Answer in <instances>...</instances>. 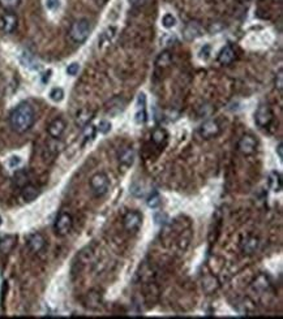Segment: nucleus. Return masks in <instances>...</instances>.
<instances>
[{"label": "nucleus", "instance_id": "f257e3e1", "mask_svg": "<svg viewBox=\"0 0 283 319\" xmlns=\"http://www.w3.org/2000/svg\"><path fill=\"white\" fill-rule=\"evenodd\" d=\"M34 121H36V112L28 102L17 104L9 113V125L13 132L19 134L30 131V128L34 125Z\"/></svg>", "mask_w": 283, "mask_h": 319}, {"label": "nucleus", "instance_id": "f03ea898", "mask_svg": "<svg viewBox=\"0 0 283 319\" xmlns=\"http://www.w3.org/2000/svg\"><path fill=\"white\" fill-rule=\"evenodd\" d=\"M90 32H92V25L88 20L85 19H81V20L75 21L71 28H69V38L76 42V43H84L85 40L88 39L89 36H90Z\"/></svg>", "mask_w": 283, "mask_h": 319}, {"label": "nucleus", "instance_id": "7ed1b4c3", "mask_svg": "<svg viewBox=\"0 0 283 319\" xmlns=\"http://www.w3.org/2000/svg\"><path fill=\"white\" fill-rule=\"evenodd\" d=\"M89 184H90V189H92L93 194L96 197L104 196L108 191V188H110V180H108L107 175L103 173V172H98L96 175H93Z\"/></svg>", "mask_w": 283, "mask_h": 319}, {"label": "nucleus", "instance_id": "20e7f679", "mask_svg": "<svg viewBox=\"0 0 283 319\" xmlns=\"http://www.w3.org/2000/svg\"><path fill=\"white\" fill-rule=\"evenodd\" d=\"M73 227V218L69 212H60L59 215L56 216L55 224H54V229L55 233L60 237L67 236Z\"/></svg>", "mask_w": 283, "mask_h": 319}, {"label": "nucleus", "instance_id": "39448f33", "mask_svg": "<svg viewBox=\"0 0 283 319\" xmlns=\"http://www.w3.org/2000/svg\"><path fill=\"white\" fill-rule=\"evenodd\" d=\"M221 131H222V129H221V124L218 123V120L214 119L206 120V121L201 124V127L199 128L200 136L205 138V140H210V138L220 136Z\"/></svg>", "mask_w": 283, "mask_h": 319}, {"label": "nucleus", "instance_id": "423d86ee", "mask_svg": "<svg viewBox=\"0 0 283 319\" xmlns=\"http://www.w3.org/2000/svg\"><path fill=\"white\" fill-rule=\"evenodd\" d=\"M274 120V113L267 104H260L259 108L256 110L255 121L260 128L269 127Z\"/></svg>", "mask_w": 283, "mask_h": 319}, {"label": "nucleus", "instance_id": "0eeeda50", "mask_svg": "<svg viewBox=\"0 0 283 319\" xmlns=\"http://www.w3.org/2000/svg\"><path fill=\"white\" fill-rule=\"evenodd\" d=\"M236 148H238V151H239L240 154H243V155H253L256 150H257V141H256L255 137L251 136V134H244V136L238 141Z\"/></svg>", "mask_w": 283, "mask_h": 319}, {"label": "nucleus", "instance_id": "6e6552de", "mask_svg": "<svg viewBox=\"0 0 283 319\" xmlns=\"http://www.w3.org/2000/svg\"><path fill=\"white\" fill-rule=\"evenodd\" d=\"M142 223V216L139 211H128L123 218V225L125 231L137 232Z\"/></svg>", "mask_w": 283, "mask_h": 319}, {"label": "nucleus", "instance_id": "1a4fd4ad", "mask_svg": "<svg viewBox=\"0 0 283 319\" xmlns=\"http://www.w3.org/2000/svg\"><path fill=\"white\" fill-rule=\"evenodd\" d=\"M65 128H67V124L64 121V119L61 117H56L48 124L47 127V133L48 136L54 138V140H59L60 137L63 136V133L65 132Z\"/></svg>", "mask_w": 283, "mask_h": 319}, {"label": "nucleus", "instance_id": "9d476101", "mask_svg": "<svg viewBox=\"0 0 283 319\" xmlns=\"http://www.w3.org/2000/svg\"><path fill=\"white\" fill-rule=\"evenodd\" d=\"M19 25V19L15 12H4V15L1 16V30L5 34H12L17 29Z\"/></svg>", "mask_w": 283, "mask_h": 319}, {"label": "nucleus", "instance_id": "9b49d317", "mask_svg": "<svg viewBox=\"0 0 283 319\" xmlns=\"http://www.w3.org/2000/svg\"><path fill=\"white\" fill-rule=\"evenodd\" d=\"M135 120L137 124H145L148 121V112H146V96L144 93L139 94L137 98V108H136Z\"/></svg>", "mask_w": 283, "mask_h": 319}, {"label": "nucleus", "instance_id": "f8f14e48", "mask_svg": "<svg viewBox=\"0 0 283 319\" xmlns=\"http://www.w3.org/2000/svg\"><path fill=\"white\" fill-rule=\"evenodd\" d=\"M203 34L202 25L197 22V21H191L185 25V28L183 30V36L187 40H193L196 38H199Z\"/></svg>", "mask_w": 283, "mask_h": 319}, {"label": "nucleus", "instance_id": "ddd939ff", "mask_svg": "<svg viewBox=\"0 0 283 319\" xmlns=\"http://www.w3.org/2000/svg\"><path fill=\"white\" fill-rule=\"evenodd\" d=\"M44 246H46V239L42 233H33L28 239L29 250L34 254L40 253L44 249Z\"/></svg>", "mask_w": 283, "mask_h": 319}, {"label": "nucleus", "instance_id": "4468645a", "mask_svg": "<svg viewBox=\"0 0 283 319\" xmlns=\"http://www.w3.org/2000/svg\"><path fill=\"white\" fill-rule=\"evenodd\" d=\"M93 119H94V111H92L90 108H81L76 113L75 123L79 128H85L90 124Z\"/></svg>", "mask_w": 283, "mask_h": 319}, {"label": "nucleus", "instance_id": "2eb2a0df", "mask_svg": "<svg viewBox=\"0 0 283 319\" xmlns=\"http://www.w3.org/2000/svg\"><path fill=\"white\" fill-rule=\"evenodd\" d=\"M235 57H236L235 50H234V47H232L231 44H227V46H224V47L221 50L217 60H218V63L222 64V65H228V64H231L232 61L235 60Z\"/></svg>", "mask_w": 283, "mask_h": 319}, {"label": "nucleus", "instance_id": "dca6fc26", "mask_svg": "<svg viewBox=\"0 0 283 319\" xmlns=\"http://www.w3.org/2000/svg\"><path fill=\"white\" fill-rule=\"evenodd\" d=\"M260 241L257 237L255 236H248L245 239H243L242 244H240V247H242V251L244 254H253L257 249H259Z\"/></svg>", "mask_w": 283, "mask_h": 319}, {"label": "nucleus", "instance_id": "f3484780", "mask_svg": "<svg viewBox=\"0 0 283 319\" xmlns=\"http://www.w3.org/2000/svg\"><path fill=\"white\" fill-rule=\"evenodd\" d=\"M133 162H135V151H133V149H124L123 151L119 154V164L120 167L123 168V171H127L128 168L133 164Z\"/></svg>", "mask_w": 283, "mask_h": 319}, {"label": "nucleus", "instance_id": "a211bd4d", "mask_svg": "<svg viewBox=\"0 0 283 319\" xmlns=\"http://www.w3.org/2000/svg\"><path fill=\"white\" fill-rule=\"evenodd\" d=\"M17 244L16 236L7 235L0 239V254H9Z\"/></svg>", "mask_w": 283, "mask_h": 319}, {"label": "nucleus", "instance_id": "6ab92c4d", "mask_svg": "<svg viewBox=\"0 0 283 319\" xmlns=\"http://www.w3.org/2000/svg\"><path fill=\"white\" fill-rule=\"evenodd\" d=\"M21 196H22L25 202H33L40 196V189L33 184H26V185L21 188Z\"/></svg>", "mask_w": 283, "mask_h": 319}, {"label": "nucleus", "instance_id": "aec40b11", "mask_svg": "<svg viewBox=\"0 0 283 319\" xmlns=\"http://www.w3.org/2000/svg\"><path fill=\"white\" fill-rule=\"evenodd\" d=\"M167 132L163 128H156L152 132V141L157 146H163L167 142Z\"/></svg>", "mask_w": 283, "mask_h": 319}, {"label": "nucleus", "instance_id": "412c9836", "mask_svg": "<svg viewBox=\"0 0 283 319\" xmlns=\"http://www.w3.org/2000/svg\"><path fill=\"white\" fill-rule=\"evenodd\" d=\"M202 288L206 293L211 295V293H214L220 288V281L214 276H206L202 281Z\"/></svg>", "mask_w": 283, "mask_h": 319}, {"label": "nucleus", "instance_id": "4be33fe9", "mask_svg": "<svg viewBox=\"0 0 283 319\" xmlns=\"http://www.w3.org/2000/svg\"><path fill=\"white\" fill-rule=\"evenodd\" d=\"M82 129H84V132H82V146H85V145L90 144L92 141H94L97 136V127L89 124Z\"/></svg>", "mask_w": 283, "mask_h": 319}, {"label": "nucleus", "instance_id": "5701e85b", "mask_svg": "<svg viewBox=\"0 0 283 319\" xmlns=\"http://www.w3.org/2000/svg\"><path fill=\"white\" fill-rule=\"evenodd\" d=\"M269 185H270L273 191L282 190V176H281L279 172H270V175H269Z\"/></svg>", "mask_w": 283, "mask_h": 319}, {"label": "nucleus", "instance_id": "b1692460", "mask_svg": "<svg viewBox=\"0 0 283 319\" xmlns=\"http://www.w3.org/2000/svg\"><path fill=\"white\" fill-rule=\"evenodd\" d=\"M118 103L114 104L112 100H110L107 104V112L108 113H111V115H118L120 112H123L124 107H125V100L121 98V96H118V99H116Z\"/></svg>", "mask_w": 283, "mask_h": 319}, {"label": "nucleus", "instance_id": "393cba45", "mask_svg": "<svg viewBox=\"0 0 283 319\" xmlns=\"http://www.w3.org/2000/svg\"><path fill=\"white\" fill-rule=\"evenodd\" d=\"M171 63H172V55L168 51L161 52L156 60L157 67H158V68H162V69L170 67V64Z\"/></svg>", "mask_w": 283, "mask_h": 319}, {"label": "nucleus", "instance_id": "a878e982", "mask_svg": "<svg viewBox=\"0 0 283 319\" xmlns=\"http://www.w3.org/2000/svg\"><path fill=\"white\" fill-rule=\"evenodd\" d=\"M13 184H15L17 188H22L24 185L29 184L28 172L24 171V169L17 171L16 173H15V176H13Z\"/></svg>", "mask_w": 283, "mask_h": 319}, {"label": "nucleus", "instance_id": "bb28decb", "mask_svg": "<svg viewBox=\"0 0 283 319\" xmlns=\"http://www.w3.org/2000/svg\"><path fill=\"white\" fill-rule=\"evenodd\" d=\"M21 0H0V7L4 9L5 12H13L15 9L20 7Z\"/></svg>", "mask_w": 283, "mask_h": 319}, {"label": "nucleus", "instance_id": "cd10ccee", "mask_svg": "<svg viewBox=\"0 0 283 319\" xmlns=\"http://www.w3.org/2000/svg\"><path fill=\"white\" fill-rule=\"evenodd\" d=\"M146 205H148L149 207H152V208L160 207V205H161V196H160V194H158L157 191L152 193V194L148 197V200H146Z\"/></svg>", "mask_w": 283, "mask_h": 319}, {"label": "nucleus", "instance_id": "c85d7f7f", "mask_svg": "<svg viewBox=\"0 0 283 319\" xmlns=\"http://www.w3.org/2000/svg\"><path fill=\"white\" fill-rule=\"evenodd\" d=\"M50 99L54 102H61L64 99V90L61 88H54L50 92Z\"/></svg>", "mask_w": 283, "mask_h": 319}, {"label": "nucleus", "instance_id": "c756f323", "mask_svg": "<svg viewBox=\"0 0 283 319\" xmlns=\"http://www.w3.org/2000/svg\"><path fill=\"white\" fill-rule=\"evenodd\" d=\"M162 25H163L166 29H171L176 25V19L172 16L171 13H166L163 17H162Z\"/></svg>", "mask_w": 283, "mask_h": 319}, {"label": "nucleus", "instance_id": "7c9ffc66", "mask_svg": "<svg viewBox=\"0 0 283 319\" xmlns=\"http://www.w3.org/2000/svg\"><path fill=\"white\" fill-rule=\"evenodd\" d=\"M111 131V123L107 121V120H102L100 123V125L97 127V132L102 133V134H106Z\"/></svg>", "mask_w": 283, "mask_h": 319}, {"label": "nucleus", "instance_id": "2f4dec72", "mask_svg": "<svg viewBox=\"0 0 283 319\" xmlns=\"http://www.w3.org/2000/svg\"><path fill=\"white\" fill-rule=\"evenodd\" d=\"M274 82H275V88L278 89L279 92H283V71H282V68L279 69L278 73H277Z\"/></svg>", "mask_w": 283, "mask_h": 319}, {"label": "nucleus", "instance_id": "473e14b6", "mask_svg": "<svg viewBox=\"0 0 283 319\" xmlns=\"http://www.w3.org/2000/svg\"><path fill=\"white\" fill-rule=\"evenodd\" d=\"M79 71H80V64L79 63H72L67 67V75H69V76H76Z\"/></svg>", "mask_w": 283, "mask_h": 319}, {"label": "nucleus", "instance_id": "72a5a7b5", "mask_svg": "<svg viewBox=\"0 0 283 319\" xmlns=\"http://www.w3.org/2000/svg\"><path fill=\"white\" fill-rule=\"evenodd\" d=\"M154 220H156L157 224H164L167 222V215L164 214V212H158L154 216Z\"/></svg>", "mask_w": 283, "mask_h": 319}, {"label": "nucleus", "instance_id": "f704fd0d", "mask_svg": "<svg viewBox=\"0 0 283 319\" xmlns=\"http://www.w3.org/2000/svg\"><path fill=\"white\" fill-rule=\"evenodd\" d=\"M128 1H129V5L132 8H140L146 3V0H128Z\"/></svg>", "mask_w": 283, "mask_h": 319}, {"label": "nucleus", "instance_id": "c9c22d12", "mask_svg": "<svg viewBox=\"0 0 283 319\" xmlns=\"http://www.w3.org/2000/svg\"><path fill=\"white\" fill-rule=\"evenodd\" d=\"M46 5L48 9H58L60 5V0H47Z\"/></svg>", "mask_w": 283, "mask_h": 319}, {"label": "nucleus", "instance_id": "e433bc0d", "mask_svg": "<svg viewBox=\"0 0 283 319\" xmlns=\"http://www.w3.org/2000/svg\"><path fill=\"white\" fill-rule=\"evenodd\" d=\"M200 54H201V55H200V57H201V59L206 60L207 57L210 56V47H209V46H205V47L201 50V52H200Z\"/></svg>", "mask_w": 283, "mask_h": 319}, {"label": "nucleus", "instance_id": "4c0bfd02", "mask_svg": "<svg viewBox=\"0 0 283 319\" xmlns=\"http://www.w3.org/2000/svg\"><path fill=\"white\" fill-rule=\"evenodd\" d=\"M21 163V159L20 156H12V159L9 160V166L11 167H16V166H19V164Z\"/></svg>", "mask_w": 283, "mask_h": 319}, {"label": "nucleus", "instance_id": "58836bf2", "mask_svg": "<svg viewBox=\"0 0 283 319\" xmlns=\"http://www.w3.org/2000/svg\"><path fill=\"white\" fill-rule=\"evenodd\" d=\"M277 152H278L279 159L282 160V158H283V154H282V142H279L278 148H277Z\"/></svg>", "mask_w": 283, "mask_h": 319}, {"label": "nucleus", "instance_id": "ea45409f", "mask_svg": "<svg viewBox=\"0 0 283 319\" xmlns=\"http://www.w3.org/2000/svg\"><path fill=\"white\" fill-rule=\"evenodd\" d=\"M239 1H242V3H245V1H251V0H239Z\"/></svg>", "mask_w": 283, "mask_h": 319}, {"label": "nucleus", "instance_id": "a19ab883", "mask_svg": "<svg viewBox=\"0 0 283 319\" xmlns=\"http://www.w3.org/2000/svg\"><path fill=\"white\" fill-rule=\"evenodd\" d=\"M101 1H102V3H104V1H107V0H101Z\"/></svg>", "mask_w": 283, "mask_h": 319}, {"label": "nucleus", "instance_id": "79ce46f5", "mask_svg": "<svg viewBox=\"0 0 283 319\" xmlns=\"http://www.w3.org/2000/svg\"><path fill=\"white\" fill-rule=\"evenodd\" d=\"M0 224H1V218H0Z\"/></svg>", "mask_w": 283, "mask_h": 319}]
</instances>
